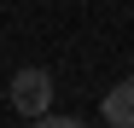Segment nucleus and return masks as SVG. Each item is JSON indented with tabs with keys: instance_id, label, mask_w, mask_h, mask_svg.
I'll use <instances>...</instances> for the list:
<instances>
[{
	"instance_id": "obj_1",
	"label": "nucleus",
	"mask_w": 134,
	"mask_h": 128,
	"mask_svg": "<svg viewBox=\"0 0 134 128\" xmlns=\"http://www.w3.org/2000/svg\"><path fill=\"white\" fill-rule=\"evenodd\" d=\"M12 105L24 117H47V105H53V76L47 70H18L12 76Z\"/></svg>"
},
{
	"instance_id": "obj_2",
	"label": "nucleus",
	"mask_w": 134,
	"mask_h": 128,
	"mask_svg": "<svg viewBox=\"0 0 134 128\" xmlns=\"http://www.w3.org/2000/svg\"><path fill=\"white\" fill-rule=\"evenodd\" d=\"M99 117H105L111 128H134V76H128V82H117V88L105 93V105H99Z\"/></svg>"
}]
</instances>
